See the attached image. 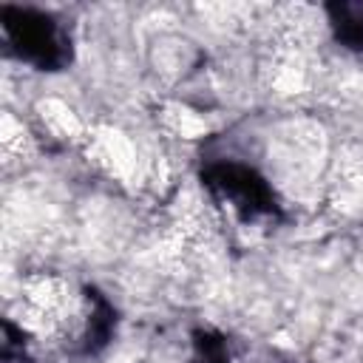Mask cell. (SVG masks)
<instances>
[{
  "instance_id": "cell-1",
  "label": "cell",
  "mask_w": 363,
  "mask_h": 363,
  "mask_svg": "<svg viewBox=\"0 0 363 363\" xmlns=\"http://www.w3.org/2000/svg\"><path fill=\"white\" fill-rule=\"evenodd\" d=\"M88 147H91L94 162L105 173L116 176L119 182H125V179H130L136 173V159L139 156H136V147L128 142L125 133H119L113 128H99L88 139Z\"/></svg>"
},
{
  "instance_id": "cell-2",
  "label": "cell",
  "mask_w": 363,
  "mask_h": 363,
  "mask_svg": "<svg viewBox=\"0 0 363 363\" xmlns=\"http://www.w3.org/2000/svg\"><path fill=\"white\" fill-rule=\"evenodd\" d=\"M40 119H43V125H45L54 136H60V139H74V136L82 133L79 119H77L74 111H71L65 102H60V99H43V102H40Z\"/></svg>"
},
{
  "instance_id": "cell-3",
  "label": "cell",
  "mask_w": 363,
  "mask_h": 363,
  "mask_svg": "<svg viewBox=\"0 0 363 363\" xmlns=\"http://www.w3.org/2000/svg\"><path fill=\"white\" fill-rule=\"evenodd\" d=\"M23 145H26L23 125H17V122L6 113V116H3V153H6V159H11L14 153H23Z\"/></svg>"
}]
</instances>
